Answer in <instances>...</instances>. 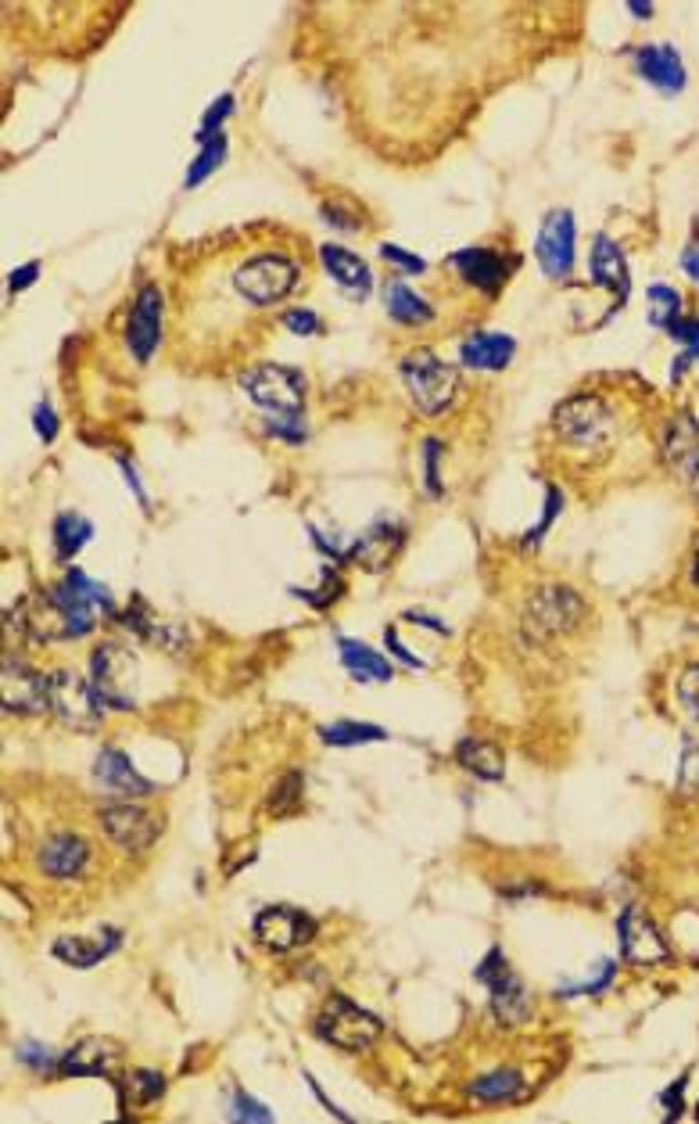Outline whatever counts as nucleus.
Returning <instances> with one entry per match:
<instances>
[{
  "instance_id": "obj_1",
  "label": "nucleus",
  "mask_w": 699,
  "mask_h": 1124,
  "mask_svg": "<svg viewBox=\"0 0 699 1124\" xmlns=\"http://www.w3.org/2000/svg\"><path fill=\"white\" fill-rule=\"evenodd\" d=\"M552 431L571 453L599 460L610 453V442L617 439V413L603 395L578 392L552 410Z\"/></svg>"
},
{
  "instance_id": "obj_2",
  "label": "nucleus",
  "mask_w": 699,
  "mask_h": 1124,
  "mask_svg": "<svg viewBox=\"0 0 699 1124\" xmlns=\"http://www.w3.org/2000/svg\"><path fill=\"white\" fill-rule=\"evenodd\" d=\"M581 622H584V600L571 586L534 589L524 604V615H520V625H524V636L531 644H552L557 636L574 633Z\"/></svg>"
},
{
  "instance_id": "obj_3",
  "label": "nucleus",
  "mask_w": 699,
  "mask_h": 1124,
  "mask_svg": "<svg viewBox=\"0 0 699 1124\" xmlns=\"http://www.w3.org/2000/svg\"><path fill=\"white\" fill-rule=\"evenodd\" d=\"M402 381L410 389L413 403L424 413H442L460 392V374L456 366H449L445 360H437L427 349H413L410 356L402 360Z\"/></svg>"
},
{
  "instance_id": "obj_4",
  "label": "nucleus",
  "mask_w": 699,
  "mask_h": 1124,
  "mask_svg": "<svg viewBox=\"0 0 699 1124\" xmlns=\"http://www.w3.org/2000/svg\"><path fill=\"white\" fill-rule=\"evenodd\" d=\"M381 1032H384V1024L373 1014H366L363 1006L345 999V995H331L327 1006H323L316 1017V1035L345 1053H366L370 1046H377Z\"/></svg>"
},
{
  "instance_id": "obj_5",
  "label": "nucleus",
  "mask_w": 699,
  "mask_h": 1124,
  "mask_svg": "<svg viewBox=\"0 0 699 1124\" xmlns=\"http://www.w3.org/2000/svg\"><path fill=\"white\" fill-rule=\"evenodd\" d=\"M240 389L248 392V399L255 407H263L269 413H280V417H298L302 403H305V378L298 371L280 363H258L252 371H244L240 378Z\"/></svg>"
},
{
  "instance_id": "obj_6",
  "label": "nucleus",
  "mask_w": 699,
  "mask_h": 1124,
  "mask_svg": "<svg viewBox=\"0 0 699 1124\" xmlns=\"http://www.w3.org/2000/svg\"><path fill=\"white\" fill-rule=\"evenodd\" d=\"M478 977L488 985V991H492V1014L502 1027H516V1024H524L528 1014H531V995L524 988V981L506 970V962H502V952H492L484 962H481V970Z\"/></svg>"
},
{
  "instance_id": "obj_7",
  "label": "nucleus",
  "mask_w": 699,
  "mask_h": 1124,
  "mask_svg": "<svg viewBox=\"0 0 699 1124\" xmlns=\"http://www.w3.org/2000/svg\"><path fill=\"white\" fill-rule=\"evenodd\" d=\"M97 823H101L105 830V838L122 848V852L129 856H140V852H148V848L158 841V819L151 812H144L137 805H126V801H116V805H101V812H97Z\"/></svg>"
},
{
  "instance_id": "obj_8",
  "label": "nucleus",
  "mask_w": 699,
  "mask_h": 1124,
  "mask_svg": "<svg viewBox=\"0 0 699 1124\" xmlns=\"http://www.w3.org/2000/svg\"><path fill=\"white\" fill-rule=\"evenodd\" d=\"M51 708L72 730H97L101 726L105 701L93 686H87L76 672H55L51 676Z\"/></svg>"
},
{
  "instance_id": "obj_9",
  "label": "nucleus",
  "mask_w": 699,
  "mask_h": 1124,
  "mask_svg": "<svg viewBox=\"0 0 699 1124\" xmlns=\"http://www.w3.org/2000/svg\"><path fill=\"white\" fill-rule=\"evenodd\" d=\"M90 672H93V690L101 694L108 708H122V712L134 708L137 668H134V657L122 647L116 644L97 647V654L90 657Z\"/></svg>"
},
{
  "instance_id": "obj_10",
  "label": "nucleus",
  "mask_w": 699,
  "mask_h": 1124,
  "mask_svg": "<svg viewBox=\"0 0 699 1124\" xmlns=\"http://www.w3.org/2000/svg\"><path fill=\"white\" fill-rule=\"evenodd\" d=\"M313 935H316V923L308 920L302 909H291V906H273L266 912H258V920H255V938L269 952H291V949H298V945L313 941Z\"/></svg>"
},
{
  "instance_id": "obj_11",
  "label": "nucleus",
  "mask_w": 699,
  "mask_h": 1124,
  "mask_svg": "<svg viewBox=\"0 0 699 1124\" xmlns=\"http://www.w3.org/2000/svg\"><path fill=\"white\" fill-rule=\"evenodd\" d=\"M158 342H161V292L155 284H144L126 320V345L137 363H148Z\"/></svg>"
},
{
  "instance_id": "obj_12",
  "label": "nucleus",
  "mask_w": 699,
  "mask_h": 1124,
  "mask_svg": "<svg viewBox=\"0 0 699 1124\" xmlns=\"http://www.w3.org/2000/svg\"><path fill=\"white\" fill-rule=\"evenodd\" d=\"M534 260L549 273V277H567L574 266V219L567 208L549 213L542 223L539 241H534Z\"/></svg>"
},
{
  "instance_id": "obj_13",
  "label": "nucleus",
  "mask_w": 699,
  "mask_h": 1124,
  "mask_svg": "<svg viewBox=\"0 0 699 1124\" xmlns=\"http://www.w3.org/2000/svg\"><path fill=\"white\" fill-rule=\"evenodd\" d=\"M4 708L8 712H43L51 708V680L40 676L19 657L4 662Z\"/></svg>"
},
{
  "instance_id": "obj_14",
  "label": "nucleus",
  "mask_w": 699,
  "mask_h": 1124,
  "mask_svg": "<svg viewBox=\"0 0 699 1124\" xmlns=\"http://www.w3.org/2000/svg\"><path fill=\"white\" fill-rule=\"evenodd\" d=\"M617 930H621V952L639 962V967H653V962H663L671 956V949L663 945L660 930L649 923V917L642 909H624L621 920H617Z\"/></svg>"
},
{
  "instance_id": "obj_15",
  "label": "nucleus",
  "mask_w": 699,
  "mask_h": 1124,
  "mask_svg": "<svg viewBox=\"0 0 699 1124\" xmlns=\"http://www.w3.org/2000/svg\"><path fill=\"white\" fill-rule=\"evenodd\" d=\"M87 862H90V844L72 830H58L51 838H43L37 848V866L47 877H58V880L79 877L87 870Z\"/></svg>"
},
{
  "instance_id": "obj_16",
  "label": "nucleus",
  "mask_w": 699,
  "mask_h": 1124,
  "mask_svg": "<svg viewBox=\"0 0 699 1124\" xmlns=\"http://www.w3.org/2000/svg\"><path fill=\"white\" fill-rule=\"evenodd\" d=\"M93 776L116 798H148V794H155V783L144 780L134 769V762H129L119 747H105L101 754H97Z\"/></svg>"
},
{
  "instance_id": "obj_17",
  "label": "nucleus",
  "mask_w": 699,
  "mask_h": 1124,
  "mask_svg": "<svg viewBox=\"0 0 699 1124\" xmlns=\"http://www.w3.org/2000/svg\"><path fill=\"white\" fill-rule=\"evenodd\" d=\"M452 270H456L470 287H478V292H488V295L499 292L510 273V266L502 263V255L488 252V248H460L452 255Z\"/></svg>"
},
{
  "instance_id": "obj_18",
  "label": "nucleus",
  "mask_w": 699,
  "mask_h": 1124,
  "mask_svg": "<svg viewBox=\"0 0 699 1124\" xmlns=\"http://www.w3.org/2000/svg\"><path fill=\"white\" fill-rule=\"evenodd\" d=\"M513 352H516V342L510 339V334L478 331L463 342L460 356H463L466 366H474V371H502V366L513 360Z\"/></svg>"
},
{
  "instance_id": "obj_19",
  "label": "nucleus",
  "mask_w": 699,
  "mask_h": 1124,
  "mask_svg": "<svg viewBox=\"0 0 699 1124\" xmlns=\"http://www.w3.org/2000/svg\"><path fill=\"white\" fill-rule=\"evenodd\" d=\"M636 61L642 76L649 79L653 87H660L663 94H678L686 87V69H681V58L671 51V47H639Z\"/></svg>"
},
{
  "instance_id": "obj_20",
  "label": "nucleus",
  "mask_w": 699,
  "mask_h": 1124,
  "mask_svg": "<svg viewBox=\"0 0 699 1124\" xmlns=\"http://www.w3.org/2000/svg\"><path fill=\"white\" fill-rule=\"evenodd\" d=\"M319 260H323V266H327V273L341 287H348V292H355L360 299L370 292L373 273H370V266L355 252L341 248V245H319Z\"/></svg>"
},
{
  "instance_id": "obj_21",
  "label": "nucleus",
  "mask_w": 699,
  "mask_h": 1124,
  "mask_svg": "<svg viewBox=\"0 0 699 1124\" xmlns=\"http://www.w3.org/2000/svg\"><path fill=\"white\" fill-rule=\"evenodd\" d=\"M116 949H119V930H105L101 938L93 935V938H58L55 941V956L65 959L76 970L97 967V962L108 959Z\"/></svg>"
},
{
  "instance_id": "obj_22",
  "label": "nucleus",
  "mask_w": 699,
  "mask_h": 1124,
  "mask_svg": "<svg viewBox=\"0 0 699 1124\" xmlns=\"http://www.w3.org/2000/svg\"><path fill=\"white\" fill-rule=\"evenodd\" d=\"M337 647H341V662H345V668L355 680H363V683H370V680L387 683L392 680V665H387L384 654L370 651L366 644H360V639H345V636L337 639Z\"/></svg>"
},
{
  "instance_id": "obj_23",
  "label": "nucleus",
  "mask_w": 699,
  "mask_h": 1124,
  "mask_svg": "<svg viewBox=\"0 0 699 1124\" xmlns=\"http://www.w3.org/2000/svg\"><path fill=\"white\" fill-rule=\"evenodd\" d=\"M592 277H595V284L617 292V299L628 295V270H624V260H621V252H617V245H610V237H595Z\"/></svg>"
},
{
  "instance_id": "obj_24",
  "label": "nucleus",
  "mask_w": 699,
  "mask_h": 1124,
  "mask_svg": "<svg viewBox=\"0 0 699 1124\" xmlns=\"http://www.w3.org/2000/svg\"><path fill=\"white\" fill-rule=\"evenodd\" d=\"M456 762L478 780H502V773H506L502 769V751L492 741H478V736H470V741L456 747Z\"/></svg>"
},
{
  "instance_id": "obj_25",
  "label": "nucleus",
  "mask_w": 699,
  "mask_h": 1124,
  "mask_svg": "<svg viewBox=\"0 0 699 1124\" xmlns=\"http://www.w3.org/2000/svg\"><path fill=\"white\" fill-rule=\"evenodd\" d=\"M387 313H392L398 324H410V328H420V324H427V320H434V306H427V299L424 295H416L410 284H387Z\"/></svg>"
},
{
  "instance_id": "obj_26",
  "label": "nucleus",
  "mask_w": 699,
  "mask_h": 1124,
  "mask_svg": "<svg viewBox=\"0 0 699 1124\" xmlns=\"http://www.w3.org/2000/svg\"><path fill=\"white\" fill-rule=\"evenodd\" d=\"M108 1046L105 1042H97V1038H87V1042H79V1046L61 1059V1071L65 1074H76V1078H93V1074H105L108 1071Z\"/></svg>"
},
{
  "instance_id": "obj_27",
  "label": "nucleus",
  "mask_w": 699,
  "mask_h": 1124,
  "mask_svg": "<svg viewBox=\"0 0 699 1124\" xmlns=\"http://www.w3.org/2000/svg\"><path fill=\"white\" fill-rule=\"evenodd\" d=\"M520 1088H524V1078H520V1071H492V1074H484V1078L478 1082H470V1096L474 1099H484V1103H506V1099H516L520 1096Z\"/></svg>"
},
{
  "instance_id": "obj_28",
  "label": "nucleus",
  "mask_w": 699,
  "mask_h": 1124,
  "mask_svg": "<svg viewBox=\"0 0 699 1124\" xmlns=\"http://www.w3.org/2000/svg\"><path fill=\"white\" fill-rule=\"evenodd\" d=\"M663 453L668 460H675L678 468H689V463L699 457V428L692 424V417H678L668 428V439H663Z\"/></svg>"
},
{
  "instance_id": "obj_29",
  "label": "nucleus",
  "mask_w": 699,
  "mask_h": 1124,
  "mask_svg": "<svg viewBox=\"0 0 699 1124\" xmlns=\"http://www.w3.org/2000/svg\"><path fill=\"white\" fill-rule=\"evenodd\" d=\"M93 536V525L87 518H79L76 510L69 514H58V521H55V546H58V554L69 560L79 554V546H83L87 539Z\"/></svg>"
},
{
  "instance_id": "obj_30",
  "label": "nucleus",
  "mask_w": 699,
  "mask_h": 1124,
  "mask_svg": "<svg viewBox=\"0 0 699 1124\" xmlns=\"http://www.w3.org/2000/svg\"><path fill=\"white\" fill-rule=\"evenodd\" d=\"M384 730L381 726H366V722H337V726L323 730V741L334 744V747H352V744H373V741H384Z\"/></svg>"
},
{
  "instance_id": "obj_31",
  "label": "nucleus",
  "mask_w": 699,
  "mask_h": 1124,
  "mask_svg": "<svg viewBox=\"0 0 699 1124\" xmlns=\"http://www.w3.org/2000/svg\"><path fill=\"white\" fill-rule=\"evenodd\" d=\"M302 801V773H287L280 783L273 786L269 794V812L273 815H291Z\"/></svg>"
},
{
  "instance_id": "obj_32",
  "label": "nucleus",
  "mask_w": 699,
  "mask_h": 1124,
  "mask_svg": "<svg viewBox=\"0 0 699 1124\" xmlns=\"http://www.w3.org/2000/svg\"><path fill=\"white\" fill-rule=\"evenodd\" d=\"M678 701H681V708H686V715L699 722V662L681 672V680H678Z\"/></svg>"
},
{
  "instance_id": "obj_33",
  "label": "nucleus",
  "mask_w": 699,
  "mask_h": 1124,
  "mask_svg": "<svg viewBox=\"0 0 699 1124\" xmlns=\"http://www.w3.org/2000/svg\"><path fill=\"white\" fill-rule=\"evenodd\" d=\"M234 1121H258V1124H266L273 1121V1111L263 1103H255L248 1092H234V1111H230Z\"/></svg>"
},
{
  "instance_id": "obj_34",
  "label": "nucleus",
  "mask_w": 699,
  "mask_h": 1124,
  "mask_svg": "<svg viewBox=\"0 0 699 1124\" xmlns=\"http://www.w3.org/2000/svg\"><path fill=\"white\" fill-rule=\"evenodd\" d=\"M223 152H226V140L216 134V140H213V144H205V152H201V158H198V166L190 169L187 184H190V187H194V184H201V180H205V173H213V169L219 166Z\"/></svg>"
},
{
  "instance_id": "obj_35",
  "label": "nucleus",
  "mask_w": 699,
  "mask_h": 1124,
  "mask_svg": "<svg viewBox=\"0 0 699 1124\" xmlns=\"http://www.w3.org/2000/svg\"><path fill=\"white\" fill-rule=\"evenodd\" d=\"M649 299H653V313H649V316H653V324L668 328L671 320L678 316V295L671 292V287H653V292H649Z\"/></svg>"
},
{
  "instance_id": "obj_36",
  "label": "nucleus",
  "mask_w": 699,
  "mask_h": 1124,
  "mask_svg": "<svg viewBox=\"0 0 699 1124\" xmlns=\"http://www.w3.org/2000/svg\"><path fill=\"white\" fill-rule=\"evenodd\" d=\"M284 324L295 331V334H319L323 331V320L313 310H287L284 313Z\"/></svg>"
},
{
  "instance_id": "obj_37",
  "label": "nucleus",
  "mask_w": 699,
  "mask_h": 1124,
  "mask_svg": "<svg viewBox=\"0 0 699 1124\" xmlns=\"http://www.w3.org/2000/svg\"><path fill=\"white\" fill-rule=\"evenodd\" d=\"M137 1088V1103H151L161 1096V1074H151V1071H137L134 1074V1082H129Z\"/></svg>"
},
{
  "instance_id": "obj_38",
  "label": "nucleus",
  "mask_w": 699,
  "mask_h": 1124,
  "mask_svg": "<svg viewBox=\"0 0 699 1124\" xmlns=\"http://www.w3.org/2000/svg\"><path fill=\"white\" fill-rule=\"evenodd\" d=\"M266 431H269V436L287 439V442H302L305 439V428L298 424V417H280V421H269Z\"/></svg>"
},
{
  "instance_id": "obj_39",
  "label": "nucleus",
  "mask_w": 699,
  "mask_h": 1124,
  "mask_svg": "<svg viewBox=\"0 0 699 1124\" xmlns=\"http://www.w3.org/2000/svg\"><path fill=\"white\" fill-rule=\"evenodd\" d=\"M381 255H384V260H392V263H398V266H405V270H410V273H424V270H427V263H424V260H420V255H410V252H402L398 245H384V248H381Z\"/></svg>"
},
{
  "instance_id": "obj_40",
  "label": "nucleus",
  "mask_w": 699,
  "mask_h": 1124,
  "mask_svg": "<svg viewBox=\"0 0 699 1124\" xmlns=\"http://www.w3.org/2000/svg\"><path fill=\"white\" fill-rule=\"evenodd\" d=\"M37 431H40L43 442H51L58 436V417H55V410H51V403H47V399L37 407Z\"/></svg>"
},
{
  "instance_id": "obj_41",
  "label": "nucleus",
  "mask_w": 699,
  "mask_h": 1124,
  "mask_svg": "<svg viewBox=\"0 0 699 1124\" xmlns=\"http://www.w3.org/2000/svg\"><path fill=\"white\" fill-rule=\"evenodd\" d=\"M668 331L675 334V339H681V342H689L692 349H699V320H681V316H675L671 324H668Z\"/></svg>"
},
{
  "instance_id": "obj_42",
  "label": "nucleus",
  "mask_w": 699,
  "mask_h": 1124,
  "mask_svg": "<svg viewBox=\"0 0 699 1124\" xmlns=\"http://www.w3.org/2000/svg\"><path fill=\"white\" fill-rule=\"evenodd\" d=\"M424 449H427V489L437 496V492H442V486H437V442L431 439Z\"/></svg>"
},
{
  "instance_id": "obj_43",
  "label": "nucleus",
  "mask_w": 699,
  "mask_h": 1124,
  "mask_svg": "<svg viewBox=\"0 0 699 1124\" xmlns=\"http://www.w3.org/2000/svg\"><path fill=\"white\" fill-rule=\"evenodd\" d=\"M32 273H40V263H29V266H22V270H14V273H11V287H26V284L32 281Z\"/></svg>"
},
{
  "instance_id": "obj_44",
  "label": "nucleus",
  "mask_w": 699,
  "mask_h": 1124,
  "mask_svg": "<svg viewBox=\"0 0 699 1124\" xmlns=\"http://www.w3.org/2000/svg\"><path fill=\"white\" fill-rule=\"evenodd\" d=\"M686 270H689L692 277L699 281V255H696V252H689V255H686Z\"/></svg>"
},
{
  "instance_id": "obj_45",
  "label": "nucleus",
  "mask_w": 699,
  "mask_h": 1124,
  "mask_svg": "<svg viewBox=\"0 0 699 1124\" xmlns=\"http://www.w3.org/2000/svg\"><path fill=\"white\" fill-rule=\"evenodd\" d=\"M692 583L699 586V546H696V554H692Z\"/></svg>"
},
{
  "instance_id": "obj_46",
  "label": "nucleus",
  "mask_w": 699,
  "mask_h": 1124,
  "mask_svg": "<svg viewBox=\"0 0 699 1124\" xmlns=\"http://www.w3.org/2000/svg\"><path fill=\"white\" fill-rule=\"evenodd\" d=\"M696 492H699V468H696Z\"/></svg>"
}]
</instances>
